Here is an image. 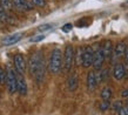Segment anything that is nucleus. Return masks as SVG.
Wrapping results in <instances>:
<instances>
[{"instance_id":"1","label":"nucleus","mask_w":128,"mask_h":115,"mask_svg":"<svg viewBox=\"0 0 128 115\" xmlns=\"http://www.w3.org/2000/svg\"><path fill=\"white\" fill-rule=\"evenodd\" d=\"M28 68L30 73L35 78L36 82H41L45 76V61L41 52H35L28 61Z\"/></svg>"},{"instance_id":"2","label":"nucleus","mask_w":128,"mask_h":115,"mask_svg":"<svg viewBox=\"0 0 128 115\" xmlns=\"http://www.w3.org/2000/svg\"><path fill=\"white\" fill-rule=\"evenodd\" d=\"M50 72L52 74H58L62 68V53L59 48H54L50 53V65H48Z\"/></svg>"},{"instance_id":"3","label":"nucleus","mask_w":128,"mask_h":115,"mask_svg":"<svg viewBox=\"0 0 128 115\" xmlns=\"http://www.w3.org/2000/svg\"><path fill=\"white\" fill-rule=\"evenodd\" d=\"M5 81L7 84V89L11 94H14L16 92V73L14 72V69L11 67L6 68L5 72Z\"/></svg>"},{"instance_id":"4","label":"nucleus","mask_w":128,"mask_h":115,"mask_svg":"<svg viewBox=\"0 0 128 115\" xmlns=\"http://www.w3.org/2000/svg\"><path fill=\"white\" fill-rule=\"evenodd\" d=\"M74 62V50L72 46L65 48V53L62 55V67L65 72H70Z\"/></svg>"},{"instance_id":"5","label":"nucleus","mask_w":128,"mask_h":115,"mask_svg":"<svg viewBox=\"0 0 128 115\" xmlns=\"http://www.w3.org/2000/svg\"><path fill=\"white\" fill-rule=\"evenodd\" d=\"M93 55H94V52L90 47H86L85 50H82L81 65L85 68H88V67L92 66V64H93Z\"/></svg>"},{"instance_id":"6","label":"nucleus","mask_w":128,"mask_h":115,"mask_svg":"<svg viewBox=\"0 0 128 115\" xmlns=\"http://www.w3.org/2000/svg\"><path fill=\"white\" fill-rule=\"evenodd\" d=\"M105 59H106V58L104 56V53H102L101 48H98V50H95V52H94V55H93V64H92V66L94 67V69L99 70V69L102 67V65H104Z\"/></svg>"},{"instance_id":"7","label":"nucleus","mask_w":128,"mask_h":115,"mask_svg":"<svg viewBox=\"0 0 128 115\" xmlns=\"http://www.w3.org/2000/svg\"><path fill=\"white\" fill-rule=\"evenodd\" d=\"M13 61H14V66H16V73L24 74L25 72H26V68H27V66H26L25 58H24L21 54H16V56H14V59H13Z\"/></svg>"},{"instance_id":"8","label":"nucleus","mask_w":128,"mask_h":115,"mask_svg":"<svg viewBox=\"0 0 128 115\" xmlns=\"http://www.w3.org/2000/svg\"><path fill=\"white\" fill-rule=\"evenodd\" d=\"M24 34L22 33H14L12 35H8L6 38H4L1 40V44L5 45V46H11V45H14L16 42H19L21 39H22Z\"/></svg>"},{"instance_id":"9","label":"nucleus","mask_w":128,"mask_h":115,"mask_svg":"<svg viewBox=\"0 0 128 115\" xmlns=\"http://www.w3.org/2000/svg\"><path fill=\"white\" fill-rule=\"evenodd\" d=\"M16 92H19L21 95L27 94V84L24 79L22 74H16Z\"/></svg>"},{"instance_id":"10","label":"nucleus","mask_w":128,"mask_h":115,"mask_svg":"<svg viewBox=\"0 0 128 115\" xmlns=\"http://www.w3.org/2000/svg\"><path fill=\"white\" fill-rule=\"evenodd\" d=\"M12 4H13L14 7L20 10V11H31V10H33L32 2H30L27 0H12Z\"/></svg>"},{"instance_id":"11","label":"nucleus","mask_w":128,"mask_h":115,"mask_svg":"<svg viewBox=\"0 0 128 115\" xmlns=\"http://www.w3.org/2000/svg\"><path fill=\"white\" fill-rule=\"evenodd\" d=\"M67 86H68V89L70 92H74L76 90V88L79 87V76L76 73H72L68 76V81H67Z\"/></svg>"},{"instance_id":"12","label":"nucleus","mask_w":128,"mask_h":115,"mask_svg":"<svg viewBox=\"0 0 128 115\" xmlns=\"http://www.w3.org/2000/svg\"><path fill=\"white\" fill-rule=\"evenodd\" d=\"M113 75H114V78H115L116 80H122V79L126 76V70H124V65H121V64L115 65V68H114Z\"/></svg>"},{"instance_id":"13","label":"nucleus","mask_w":128,"mask_h":115,"mask_svg":"<svg viewBox=\"0 0 128 115\" xmlns=\"http://www.w3.org/2000/svg\"><path fill=\"white\" fill-rule=\"evenodd\" d=\"M126 44L124 41H120L116 44V46L113 47V54H114V58H120L124 55V50H126Z\"/></svg>"},{"instance_id":"14","label":"nucleus","mask_w":128,"mask_h":115,"mask_svg":"<svg viewBox=\"0 0 128 115\" xmlns=\"http://www.w3.org/2000/svg\"><path fill=\"white\" fill-rule=\"evenodd\" d=\"M96 80H95V72L90 70L88 74H87V87H88L89 90H93L96 87Z\"/></svg>"},{"instance_id":"15","label":"nucleus","mask_w":128,"mask_h":115,"mask_svg":"<svg viewBox=\"0 0 128 115\" xmlns=\"http://www.w3.org/2000/svg\"><path fill=\"white\" fill-rule=\"evenodd\" d=\"M101 50L104 53V56L105 58H109V55L112 54L113 52V44L110 40H106L104 42V46L101 47Z\"/></svg>"},{"instance_id":"16","label":"nucleus","mask_w":128,"mask_h":115,"mask_svg":"<svg viewBox=\"0 0 128 115\" xmlns=\"http://www.w3.org/2000/svg\"><path fill=\"white\" fill-rule=\"evenodd\" d=\"M112 98V89L109 87H105L101 92V99L102 100H109Z\"/></svg>"},{"instance_id":"17","label":"nucleus","mask_w":128,"mask_h":115,"mask_svg":"<svg viewBox=\"0 0 128 115\" xmlns=\"http://www.w3.org/2000/svg\"><path fill=\"white\" fill-rule=\"evenodd\" d=\"M0 6L7 12V11H11L12 10L13 4H12V0H0Z\"/></svg>"},{"instance_id":"18","label":"nucleus","mask_w":128,"mask_h":115,"mask_svg":"<svg viewBox=\"0 0 128 115\" xmlns=\"http://www.w3.org/2000/svg\"><path fill=\"white\" fill-rule=\"evenodd\" d=\"M109 108H110V102H109V100H104V102L100 104V110L105 112V110H108Z\"/></svg>"},{"instance_id":"19","label":"nucleus","mask_w":128,"mask_h":115,"mask_svg":"<svg viewBox=\"0 0 128 115\" xmlns=\"http://www.w3.org/2000/svg\"><path fill=\"white\" fill-rule=\"evenodd\" d=\"M31 2L33 6H36V7H45L46 6V0H31Z\"/></svg>"},{"instance_id":"20","label":"nucleus","mask_w":128,"mask_h":115,"mask_svg":"<svg viewBox=\"0 0 128 115\" xmlns=\"http://www.w3.org/2000/svg\"><path fill=\"white\" fill-rule=\"evenodd\" d=\"M52 27H53L52 24H45V25H41V26L38 27V31L39 32H46V31L52 30Z\"/></svg>"},{"instance_id":"21","label":"nucleus","mask_w":128,"mask_h":115,"mask_svg":"<svg viewBox=\"0 0 128 115\" xmlns=\"http://www.w3.org/2000/svg\"><path fill=\"white\" fill-rule=\"evenodd\" d=\"M110 107H112L113 110L118 112L121 107H122V102H121V101H115V102H113V104H110Z\"/></svg>"},{"instance_id":"22","label":"nucleus","mask_w":128,"mask_h":115,"mask_svg":"<svg viewBox=\"0 0 128 115\" xmlns=\"http://www.w3.org/2000/svg\"><path fill=\"white\" fill-rule=\"evenodd\" d=\"M45 39V35L44 34H39V35H35V36H33L32 39H30V41L31 42H39L41 41V40H44Z\"/></svg>"},{"instance_id":"23","label":"nucleus","mask_w":128,"mask_h":115,"mask_svg":"<svg viewBox=\"0 0 128 115\" xmlns=\"http://www.w3.org/2000/svg\"><path fill=\"white\" fill-rule=\"evenodd\" d=\"M118 114L119 115H128V106H122V107L118 110Z\"/></svg>"},{"instance_id":"24","label":"nucleus","mask_w":128,"mask_h":115,"mask_svg":"<svg viewBox=\"0 0 128 115\" xmlns=\"http://www.w3.org/2000/svg\"><path fill=\"white\" fill-rule=\"evenodd\" d=\"M72 28H73L72 24H66V25H64V26H62V31L64 32H70Z\"/></svg>"},{"instance_id":"25","label":"nucleus","mask_w":128,"mask_h":115,"mask_svg":"<svg viewBox=\"0 0 128 115\" xmlns=\"http://www.w3.org/2000/svg\"><path fill=\"white\" fill-rule=\"evenodd\" d=\"M5 82V70L0 67V84Z\"/></svg>"},{"instance_id":"26","label":"nucleus","mask_w":128,"mask_h":115,"mask_svg":"<svg viewBox=\"0 0 128 115\" xmlns=\"http://www.w3.org/2000/svg\"><path fill=\"white\" fill-rule=\"evenodd\" d=\"M124 61H126V64L128 65V46H126V50H124Z\"/></svg>"},{"instance_id":"27","label":"nucleus","mask_w":128,"mask_h":115,"mask_svg":"<svg viewBox=\"0 0 128 115\" xmlns=\"http://www.w3.org/2000/svg\"><path fill=\"white\" fill-rule=\"evenodd\" d=\"M121 96H122V98H128V89L122 90V92H121Z\"/></svg>"},{"instance_id":"28","label":"nucleus","mask_w":128,"mask_h":115,"mask_svg":"<svg viewBox=\"0 0 128 115\" xmlns=\"http://www.w3.org/2000/svg\"><path fill=\"white\" fill-rule=\"evenodd\" d=\"M122 7H128V0L126 1V2H124V4H122Z\"/></svg>"},{"instance_id":"29","label":"nucleus","mask_w":128,"mask_h":115,"mask_svg":"<svg viewBox=\"0 0 128 115\" xmlns=\"http://www.w3.org/2000/svg\"><path fill=\"white\" fill-rule=\"evenodd\" d=\"M127 102H128V98H127Z\"/></svg>"}]
</instances>
